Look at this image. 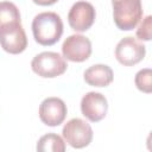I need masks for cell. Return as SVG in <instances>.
Returning <instances> with one entry per match:
<instances>
[{"mask_svg":"<svg viewBox=\"0 0 152 152\" xmlns=\"http://www.w3.org/2000/svg\"><path fill=\"white\" fill-rule=\"evenodd\" d=\"M34 40L44 46L53 45L63 33V21L55 12H42L32 20Z\"/></svg>","mask_w":152,"mask_h":152,"instance_id":"obj_1","label":"cell"},{"mask_svg":"<svg viewBox=\"0 0 152 152\" xmlns=\"http://www.w3.org/2000/svg\"><path fill=\"white\" fill-rule=\"evenodd\" d=\"M113 18L118 28L133 30L142 18L141 0H112Z\"/></svg>","mask_w":152,"mask_h":152,"instance_id":"obj_2","label":"cell"},{"mask_svg":"<svg viewBox=\"0 0 152 152\" xmlns=\"http://www.w3.org/2000/svg\"><path fill=\"white\" fill-rule=\"evenodd\" d=\"M66 62L63 56L52 51H44L33 57L31 62L32 70L42 77H57L65 72Z\"/></svg>","mask_w":152,"mask_h":152,"instance_id":"obj_3","label":"cell"},{"mask_svg":"<svg viewBox=\"0 0 152 152\" xmlns=\"http://www.w3.org/2000/svg\"><path fill=\"white\" fill-rule=\"evenodd\" d=\"M62 134L64 140L75 148H83L93 140V129L90 125L80 118L69 120L64 125Z\"/></svg>","mask_w":152,"mask_h":152,"instance_id":"obj_4","label":"cell"},{"mask_svg":"<svg viewBox=\"0 0 152 152\" xmlns=\"http://www.w3.org/2000/svg\"><path fill=\"white\" fill-rule=\"evenodd\" d=\"M0 45L8 53H20L27 46V37L21 23H11L0 27Z\"/></svg>","mask_w":152,"mask_h":152,"instance_id":"obj_5","label":"cell"},{"mask_svg":"<svg viewBox=\"0 0 152 152\" xmlns=\"http://www.w3.org/2000/svg\"><path fill=\"white\" fill-rule=\"evenodd\" d=\"M95 17L96 12L90 2L77 1L71 6L68 13V21L72 30L77 32H84L91 27L95 21Z\"/></svg>","mask_w":152,"mask_h":152,"instance_id":"obj_6","label":"cell"},{"mask_svg":"<svg viewBox=\"0 0 152 152\" xmlns=\"http://www.w3.org/2000/svg\"><path fill=\"white\" fill-rule=\"evenodd\" d=\"M145 53H146L145 46L133 37L122 38L115 48L116 59L122 65H126V66L134 65L140 61H142V58L145 57Z\"/></svg>","mask_w":152,"mask_h":152,"instance_id":"obj_7","label":"cell"},{"mask_svg":"<svg viewBox=\"0 0 152 152\" xmlns=\"http://www.w3.org/2000/svg\"><path fill=\"white\" fill-rule=\"evenodd\" d=\"M62 53L71 62H83L91 55V43L82 34H71L63 42Z\"/></svg>","mask_w":152,"mask_h":152,"instance_id":"obj_8","label":"cell"},{"mask_svg":"<svg viewBox=\"0 0 152 152\" xmlns=\"http://www.w3.org/2000/svg\"><path fill=\"white\" fill-rule=\"evenodd\" d=\"M108 110V102L104 95L96 91L87 93L81 100V112L91 122L102 120Z\"/></svg>","mask_w":152,"mask_h":152,"instance_id":"obj_9","label":"cell"},{"mask_svg":"<svg viewBox=\"0 0 152 152\" xmlns=\"http://www.w3.org/2000/svg\"><path fill=\"white\" fill-rule=\"evenodd\" d=\"M66 104L59 97H48L39 106V118L48 126L61 125L66 116Z\"/></svg>","mask_w":152,"mask_h":152,"instance_id":"obj_10","label":"cell"},{"mask_svg":"<svg viewBox=\"0 0 152 152\" xmlns=\"http://www.w3.org/2000/svg\"><path fill=\"white\" fill-rule=\"evenodd\" d=\"M113 70L106 64H95L89 66L84 74V81L93 87H107L113 81Z\"/></svg>","mask_w":152,"mask_h":152,"instance_id":"obj_11","label":"cell"},{"mask_svg":"<svg viewBox=\"0 0 152 152\" xmlns=\"http://www.w3.org/2000/svg\"><path fill=\"white\" fill-rule=\"evenodd\" d=\"M37 151L39 152H50V151L51 152H64L65 142L59 135L55 133H48L38 140Z\"/></svg>","mask_w":152,"mask_h":152,"instance_id":"obj_12","label":"cell"},{"mask_svg":"<svg viewBox=\"0 0 152 152\" xmlns=\"http://www.w3.org/2000/svg\"><path fill=\"white\" fill-rule=\"evenodd\" d=\"M11 23H21L18 7L10 1L0 2V27Z\"/></svg>","mask_w":152,"mask_h":152,"instance_id":"obj_13","label":"cell"},{"mask_svg":"<svg viewBox=\"0 0 152 152\" xmlns=\"http://www.w3.org/2000/svg\"><path fill=\"white\" fill-rule=\"evenodd\" d=\"M151 77H152V71L150 68H145V69L139 70L135 75V78H134L137 88L144 93H147V94L151 93V90H152Z\"/></svg>","mask_w":152,"mask_h":152,"instance_id":"obj_14","label":"cell"},{"mask_svg":"<svg viewBox=\"0 0 152 152\" xmlns=\"http://www.w3.org/2000/svg\"><path fill=\"white\" fill-rule=\"evenodd\" d=\"M151 27H152V18L147 15L140 23L139 27L137 28V37L141 40H150L151 39Z\"/></svg>","mask_w":152,"mask_h":152,"instance_id":"obj_15","label":"cell"},{"mask_svg":"<svg viewBox=\"0 0 152 152\" xmlns=\"http://www.w3.org/2000/svg\"><path fill=\"white\" fill-rule=\"evenodd\" d=\"M32 1L37 5H40V6H50V5L56 4L58 0H32Z\"/></svg>","mask_w":152,"mask_h":152,"instance_id":"obj_16","label":"cell"}]
</instances>
